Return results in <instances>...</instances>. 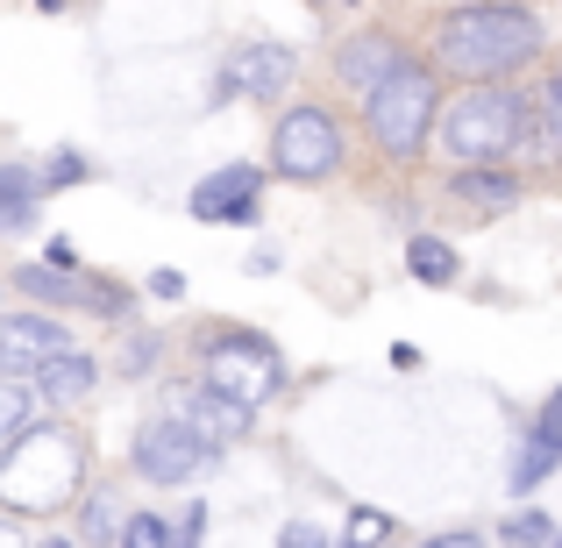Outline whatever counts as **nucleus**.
I'll return each instance as SVG.
<instances>
[{
    "mask_svg": "<svg viewBox=\"0 0 562 548\" xmlns=\"http://www.w3.org/2000/svg\"><path fill=\"white\" fill-rule=\"evenodd\" d=\"M435 57H441V71H456V79H470V86H506L520 65L541 57V22L527 8H506V0H492V8H456V14H441V29H435Z\"/></svg>",
    "mask_w": 562,
    "mask_h": 548,
    "instance_id": "nucleus-1",
    "label": "nucleus"
},
{
    "mask_svg": "<svg viewBox=\"0 0 562 548\" xmlns=\"http://www.w3.org/2000/svg\"><path fill=\"white\" fill-rule=\"evenodd\" d=\"M86 484V441L65 421H29L0 449V506L8 513H65Z\"/></svg>",
    "mask_w": 562,
    "mask_h": 548,
    "instance_id": "nucleus-2",
    "label": "nucleus"
},
{
    "mask_svg": "<svg viewBox=\"0 0 562 548\" xmlns=\"http://www.w3.org/2000/svg\"><path fill=\"white\" fill-rule=\"evenodd\" d=\"M520 136H527V93H513V86H470L456 108H441V143L463 171H498V157H513Z\"/></svg>",
    "mask_w": 562,
    "mask_h": 548,
    "instance_id": "nucleus-3",
    "label": "nucleus"
},
{
    "mask_svg": "<svg viewBox=\"0 0 562 548\" xmlns=\"http://www.w3.org/2000/svg\"><path fill=\"white\" fill-rule=\"evenodd\" d=\"M435 108H441L435 71L406 57V65H398L371 100H363V122H371V143H378V150L406 165V157H420L427 136H435Z\"/></svg>",
    "mask_w": 562,
    "mask_h": 548,
    "instance_id": "nucleus-4",
    "label": "nucleus"
},
{
    "mask_svg": "<svg viewBox=\"0 0 562 548\" xmlns=\"http://www.w3.org/2000/svg\"><path fill=\"white\" fill-rule=\"evenodd\" d=\"M278 384H285V357L257 328H228L221 343H206V392L235 399V406H263Z\"/></svg>",
    "mask_w": 562,
    "mask_h": 548,
    "instance_id": "nucleus-5",
    "label": "nucleus"
},
{
    "mask_svg": "<svg viewBox=\"0 0 562 548\" xmlns=\"http://www.w3.org/2000/svg\"><path fill=\"white\" fill-rule=\"evenodd\" d=\"M342 165V128L328 108H285L271 128V171L292 186H321Z\"/></svg>",
    "mask_w": 562,
    "mask_h": 548,
    "instance_id": "nucleus-6",
    "label": "nucleus"
},
{
    "mask_svg": "<svg viewBox=\"0 0 562 548\" xmlns=\"http://www.w3.org/2000/svg\"><path fill=\"white\" fill-rule=\"evenodd\" d=\"M221 456L206 449L200 435H186L179 421H150L136 435V478H150V484H192L200 470H214Z\"/></svg>",
    "mask_w": 562,
    "mask_h": 548,
    "instance_id": "nucleus-7",
    "label": "nucleus"
},
{
    "mask_svg": "<svg viewBox=\"0 0 562 548\" xmlns=\"http://www.w3.org/2000/svg\"><path fill=\"white\" fill-rule=\"evenodd\" d=\"M57 357H71V343H65V321L57 314H8L0 321V378H29V370H50Z\"/></svg>",
    "mask_w": 562,
    "mask_h": 548,
    "instance_id": "nucleus-8",
    "label": "nucleus"
},
{
    "mask_svg": "<svg viewBox=\"0 0 562 548\" xmlns=\"http://www.w3.org/2000/svg\"><path fill=\"white\" fill-rule=\"evenodd\" d=\"M257 192H263L257 165H221L192 186V221H214V228L235 221V228H243V221H257Z\"/></svg>",
    "mask_w": 562,
    "mask_h": 548,
    "instance_id": "nucleus-9",
    "label": "nucleus"
},
{
    "mask_svg": "<svg viewBox=\"0 0 562 548\" xmlns=\"http://www.w3.org/2000/svg\"><path fill=\"white\" fill-rule=\"evenodd\" d=\"M165 421H179L186 435H200L206 449H228L235 435H249V406H235V399H221V392H206V384H179L171 392V413Z\"/></svg>",
    "mask_w": 562,
    "mask_h": 548,
    "instance_id": "nucleus-10",
    "label": "nucleus"
},
{
    "mask_svg": "<svg viewBox=\"0 0 562 548\" xmlns=\"http://www.w3.org/2000/svg\"><path fill=\"white\" fill-rule=\"evenodd\" d=\"M292 65L300 57L285 43H243V51L221 65V93H249V100H278L292 86Z\"/></svg>",
    "mask_w": 562,
    "mask_h": 548,
    "instance_id": "nucleus-11",
    "label": "nucleus"
},
{
    "mask_svg": "<svg viewBox=\"0 0 562 548\" xmlns=\"http://www.w3.org/2000/svg\"><path fill=\"white\" fill-rule=\"evenodd\" d=\"M406 65V51H398L392 36H357V43H342V57H335V71H342V86H357L363 100L378 93L392 71Z\"/></svg>",
    "mask_w": 562,
    "mask_h": 548,
    "instance_id": "nucleus-12",
    "label": "nucleus"
},
{
    "mask_svg": "<svg viewBox=\"0 0 562 548\" xmlns=\"http://www.w3.org/2000/svg\"><path fill=\"white\" fill-rule=\"evenodd\" d=\"M36 200H43V179L29 165H0V235H22L36 221Z\"/></svg>",
    "mask_w": 562,
    "mask_h": 548,
    "instance_id": "nucleus-13",
    "label": "nucleus"
},
{
    "mask_svg": "<svg viewBox=\"0 0 562 548\" xmlns=\"http://www.w3.org/2000/svg\"><path fill=\"white\" fill-rule=\"evenodd\" d=\"M8 278L29 292V300H65V306H93L100 300L93 278H65V271H50V264H22V271H8Z\"/></svg>",
    "mask_w": 562,
    "mask_h": 548,
    "instance_id": "nucleus-14",
    "label": "nucleus"
},
{
    "mask_svg": "<svg viewBox=\"0 0 562 548\" xmlns=\"http://www.w3.org/2000/svg\"><path fill=\"white\" fill-rule=\"evenodd\" d=\"M555 470H562V449H555V441L549 435H535V427H527V441H520V456H513V470H506V484H513V492H535V484H549L555 478Z\"/></svg>",
    "mask_w": 562,
    "mask_h": 548,
    "instance_id": "nucleus-15",
    "label": "nucleus"
},
{
    "mask_svg": "<svg viewBox=\"0 0 562 548\" xmlns=\"http://www.w3.org/2000/svg\"><path fill=\"white\" fill-rule=\"evenodd\" d=\"M456 200L484 206V214H506V206L520 200V179H513V171H456Z\"/></svg>",
    "mask_w": 562,
    "mask_h": 548,
    "instance_id": "nucleus-16",
    "label": "nucleus"
},
{
    "mask_svg": "<svg viewBox=\"0 0 562 548\" xmlns=\"http://www.w3.org/2000/svg\"><path fill=\"white\" fill-rule=\"evenodd\" d=\"M406 271L420 278V286H456L463 264H456V249L441 243V235H413V243H406Z\"/></svg>",
    "mask_w": 562,
    "mask_h": 548,
    "instance_id": "nucleus-17",
    "label": "nucleus"
},
{
    "mask_svg": "<svg viewBox=\"0 0 562 548\" xmlns=\"http://www.w3.org/2000/svg\"><path fill=\"white\" fill-rule=\"evenodd\" d=\"M36 392H43V399H57V406L86 399V392H93V357H79V349H71V357H57V364L36 378Z\"/></svg>",
    "mask_w": 562,
    "mask_h": 548,
    "instance_id": "nucleus-18",
    "label": "nucleus"
},
{
    "mask_svg": "<svg viewBox=\"0 0 562 548\" xmlns=\"http://www.w3.org/2000/svg\"><path fill=\"white\" fill-rule=\"evenodd\" d=\"M555 535H562V527L549 521V513H535V506L498 521V541H513V548H555Z\"/></svg>",
    "mask_w": 562,
    "mask_h": 548,
    "instance_id": "nucleus-19",
    "label": "nucleus"
},
{
    "mask_svg": "<svg viewBox=\"0 0 562 548\" xmlns=\"http://www.w3.org/2000/svg\"><path fill=\"white\" fill-rule=\"evenodd\" d=\"M86 541H122V499L114 492L86 499Z\"/></svg>",
    "mask_w": 562,
    "mask_h": 548,
    "instance_id": "nucleus-20",
    "label": "nucleus"
},
{
    "mask_svg": "<svg viewBox=\"0 0 562 548\" xmlns=\"http://www.w3.org/2000/svg\"><path fill=\"white\" fill-rule=\"evenodd\" d=\"M114 548H171V527L157 521V513H128L122 521V541Z\"/></svg>",
    "mask_w": 562,
    "mask_h": 548,
    "instance_id": "nucleus-21",
    "label": "nucleus"
},
{
    "mask_svg": "<svg viewBox=\"0 0 562 548\" xmlns=\"http://www.w3.org/2000/svg\"><path fill=\"white\" fill-rule=\"evenodd\" d=\"M22 427H29V392H22V384H8V378H0V441H14Z\"/></svg>",
    "mask_w": 562,
    "mask_h": 548,
    "instance_id": "nucleus-22",
    "label": "nucleus"
},
{
    "mask_svg": "<svg viewBox=\"0 0 562 548\" xmlns=\"http://www.w3.org/2000/svg\"><path fill=\"white\" fill-rule=\"evenodd\" d=\"M384 535H392V521H384V513H349V541L342 548H378Z\"/></svg>",
    "mask_w": 562,
    "mask_h": 548,
    "instance_id": "nucleus-23",
    "label": "nucleus"
},
{
    "mask_svg": "<svg viewBox=\"0 0 562 548\" xmlns=\"http://www.w3.org/2000/svg\"><path fill=\"white\" fill-rule=\"evenodd\" d=\"M79 179H86V157L79 150H57L50 171H43V186H79Z\"/></svg>",
    "mask_w": 562,
    "mask_h": 548,
    "instance_id": "nucleus-24",
    "label": "nucleus"
},
{
    "mask_svg": "<svg viewBox=\"0 0 562 548\" xmlns=\"http://www.w3.org/2000/svg\"><path fill=\"white\" fill-rule=\"evenodd\" d=\"M535 435H549L555 449H562V384H555L549 399H541V413H535Z\"/></svg>",
    "mask_w": 562,
    "mask_h": 548,
    "instance_id": "nucleus-25",
    "label": "nucleus"
},
{
    "mask_svg": "<svg viewBox=\"0 0 562 548\" xmlns=\"http://www.w3.org/2000/svg\"><path fill=\"white\" fill-rule=\"evenodd\" d=\"M150 364H157V335H136V343L122 349V370L136 378V370H150Z\"/></svg>",
    "mask_w": 562,
    "mask_h": 548,
    "instance_id": "nucleus-26",
    "label": "nucleus"
},
{
    "mask_svg": "<svg viewBox=\"0 0 562 548\" xmlns=\"http://www.w3.org/2000/svg\"><path fill=\"white\" fill-rule=\"evenodd\" d=\"M278 548H328V535H321L314 521H292L285 535H278Z\"/></svg>",
    "mask_w": 562,
    "mask_h": 548,
    "instance_id": "nucleus-27",
    "label": "nucleus"
},
{
    "mask_svg": "<svg viewBox=\"0 0 562 548\" xmlns=\"http://www.w3.org/2000/svg\"><path fill=\"white\" fill-rule=\"evenodd\" d=\"M200 527H206V506H186V521L171 527V548H200Z\"/></svg>",
    "mask_w": 562,
    "mask_h": 548,
    "instance_id": "nucleus-28",
    "label": "nucleus"
},
{
    "mask_svg": "<svg viewBox=\"0 0 562 548\" xmlns=\"http://www.w3.org/2000/svg\"><path fill=\"white\" fill-rule=\"evenodd\" d=\"M150 292L157 300H186V278L179 271H150Z\"/></svg>",
    "mask_w": 562,
    "mask_h": 548,
    "instance_id": "nucleus-29",
    "label": "nucleus"
},
{
    "mask_svg": "<svg viewBox=\"0 0 562 548\" xmlns=\"http://www.w3.org/2000/svg\"><path fill=\"white\" fill-rule=\"evenodd\" d=\"M420 548H484V535H470V527H456V535H435V541H420Z\"/></svg>",
    "mask_w": 562,
    "mask_h": 548,
    "instance_id": "nucleus-30",
    "label": "nucleus"
},
{
    "mask_svg": "<svg viewBox=\"0 0 562 548\" xmlns=\"http://www.w3.org/2000/svg\"><path fill=\"white\" fill-rule=\"evenodd\" d=\"M541 108H549V128H555V136H562V71H555V79H549V100H541Z\"/></svg>",
    "mask_w": 562,
    "mask_h": 548,
    "instance_id": "nucleus-31",
    "label": "nucleus"
},
{
    "mask_svg": "<svg viewBox=\"0 0 562 548\" xmlns=\"http://www.w3.org/2000/svg\"><path fill=\"white\" fill-rule=\"evenodd\" d=\"M0 548H29V541H22V527H14L8 513H0Z\"/></svg>",
    "mask_w": 562,
    "mask_h": 548,
    "instance_id": "nucleus-32",
    "label": "nucleus"
},
{
    "mask_svg": "<svg viewBox=\"0 0 562 548\" xmlns=\"http://www.w3.org/2000/svg\"><path fill=\"white\" fill-rule=\"evenodd\" d=\"M43 548H71V541H43Z\"/></svg>",
    "mask_w": 562,
    "mask_h": 548,
    "instance_id": "nucleus-33",
    "label": "nucleus"
},
{
    "mask_svg": "<svg viewBox=\"0 0 562 548\" xmlns=\"http://www.w3.org/2000/svg\"><path fill=\"white\" fill-rule=\"evenodd\" d=\"M378 548H384V541H378Z\"/></svg>",
    "mask_w": 562,
    "mask_h": 548,
    "instance_id": "nucleus-34",
    "label": "nucleus"
}]
</instances>
